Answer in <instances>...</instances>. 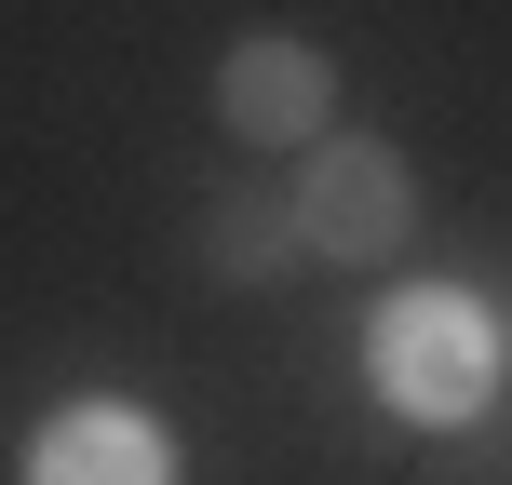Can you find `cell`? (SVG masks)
<instances>
[{
	"label": "cell",
	"instance_id": "obj_1",
	"mask_svg": "<svg viewBox=\"0 0 512 485\" xmlns=\"http://www.w3.org/2000/svg\"><path fill=\"white\" fill-rule=\"evenodd\" d=\"M364 378L405 432H459L499 405V310L472 283H405V297L364 324Z\"/></svg>",
	"mask_w": 512,
	"mask_h": 485
},
{
	"label": "cell",
	"instance_id": "obj_2",
	"mask_svg": "<svg viewBox=\"0 0 512 485\" xmlns=\"http://www.w3.org/2000/svg\"><path fill=\"white\" fill-rule=\"evenodd\" d=\"M283 203H297V243L337 256V270L405 256V230H418V176H405L391 135H310V176L283 189Z\"/></svg>",
	"mask_w": 512,
	"mask_h": 485
},
{
	"label": "cell",
	"instance_id": "obj_3",
	"mask_svg": "<svg viewBox=\"0 0 512 485\" xmlns=\"http://www.w3.org/2000/svg\"><path fill=\"white\" fill-rule=\"evenodd\" d=\"M216 122H230L243 149H310V135L337 122V68H324V41L243 27V41L216 54Z\"/></svg>",
	"mask_w": 512,
	"mask_h": 485
},
{
	"label": "cell",
	"instance_id": "obj_4",
	"mask_svg": "<svg viewBox=\"0 0 512 485\" xmlns=\"http://www.w3.org/2000/svg\"><path fill=\"white\" fill-rule=\"evenodd\" d=\"M14 485H176V432H162L149 405L81 391V405H54L41 432H27V472Z\"/></svg>",
	"mask_w": 512,
	"mask_h": 485
},
{
	"label": "cell",
	"instance_id": "obj_5",
	"mask_svg": "<svg viewBox=\"0 0 512 485\" xmlns=\"http://www.w3.org/2000/svg\"><path fill=\"white\" fill-rule=\"evenodd\" d=\"M283 256H310L297 243V203H203V270L216 283H270Z\"/></svg>",
	"mask_w": 512,
	"mask_h": 485
}]
</instances>
